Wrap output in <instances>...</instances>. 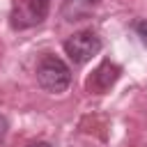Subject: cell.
Listing matches in <instances>:
<instances>
[{
    "label": "cell",
    "mask_w": 147,
    "mask_h": 147,
    "mask_svg": "<svg viewBox=\"0 0 147 147\" xmlns=\"http://www.w3.org/2000/svg\"><path fill=\"white\" fill-rule=\"evenodd\" d=\"M37 83L41 90H46L51 94H60L69 87L71 71L64 64V60H60L55 55H44L37 64Z\"/></svg>",
    "instance_id": "1"
},
{
    "label": "cell",
    "mask_w": 147,
    "mask_h": 147,
    "mask_svg": "<svg viewBox=\"0 0 147 147\" xmlns=\"http://www.w3.org/2000/svg\"><path fill=\"white\" fill-rule=\"evenodd\" d=\"M101 51V39L96 37V32L92 30H80L76 34H71L64 41V53L69 55V60L74 64H85L90 62L96 53Z\"/></svg>",
    "instance_id": "2"
},
{
    "label": "cell",
    "mask_w": 147,
    "mask_h": 147,
    "mask_svg": "<svg viewBox=\"0 0 147 147\" xmlns=\"http://www.w3.org/2000/svg\"><path fill=\"white\" fill-rule=\"evenodd\" d=\"M48 14V0H16L11 11V28L23 30L30 25H37Z\"/></svg>",
    "instance_id": "3"
},
{
    "label": "cell",
    "mask_w": 147,
    "mask_h": 147,
    "mask_svg": "<svg viewBox=\"0 0 147 147\" xmlns=\"http://www.w3.org/2000/svg\"><path fill=\"white\" fill-rule=\"evenodd\" d=\"M119 74H122V69H119L115 62L103 60V62L92 71V76L85 80V90H87L90 94H103V92H108V90L117 83Z\"/></svg>",
    "instance_id": "4"
},
{
    "label": "cell",
    "mask_w": 147,
    "mask_h": 147,
    "mask_svg": "<svg viewBox=\"0 0 147 147\" xmlns=\"http://www.w3.org/2000/svg\"><path fill=\"white\" fill-rule=\"evenodd\" d=\"M136 32H138V37H140V41L147 46V18L145 21H140L138 25H136Z\"/></svg>",
    "instance_id": "5"
},
{
    "label": "cell",
    "mask_w": 147,
    "mask_h": 147,
    "mask_svg": "<svg viewBox=\"0 0 147 147\" xmlns=\"http://www.w3.org/2000/svg\"><path fill=\"white\" fill-rule=\"evenodd\" d=\"M7 129H9V124H7V117H5V115H0V142H2V138L7 136Z\"/></svg>",
    "instance_id": "6"
},
{
    "label": "cell",
    "mask_w": 147,
    "mask_h": 147,
    "mask_svg": "<svg viewBox=\"0 0 147 147\" xmlns=\"http://www.w3.org/2000/svg\"><path fill=\"white\" fill-rule=\"evenodd\" d=\"M28 147H51L48 142H44V140H39V142H30Z\"/></svg>",
    "instance_id": "7"
}]
</instances>
